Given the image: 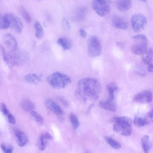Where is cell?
<instances>
[{"label": "cell", "instance_id": "6da1fadb", "mask_svg": "<svg viewBox=\"0 0 153 153\" xmlns=\"http://www.w3.org/2000/svg\"><path fill=\"white\" fill-rule=\"evenodd\" d=\"M101 90L100 84L97 80L88 78L78 81L75 93L78 97L84 102L95 101L98 98Z\"/></svg>", "mask_w": 153, "mask_h": 153}, {"label": "cell", "instance_id": "7a4b0ae2", "mask_svg": "<svg viewBox=\"0 0 153 153\" xmlns=\"http://www.w3.org/2000/svg\"><path fill=\"white\" fill-rule=\"evenodd\" d=\"M2 54L4 63L9 67L22 65L27 60L29 57L26 52L17 50V49L14 51H10L7 53L5 51Z\"/></svg>", "mask_w": 153, "mask_h": 153}, {"label": "cell", "instance_id": "3957f363", "mask_svg": "<svg viewBox=\"0 0 153 153\" xmlns=\"http://www.w3.org/2000/svg\"><path fill=\"white\" fill-rule=\"evenodd\" d=\"M112 120L114 123L113 129L115 131L125 136L131 135L132 128L131 118L125 116L115 117Z\"/></svg>", "mask_w": 153, "mask_h": 153}, {"label": "cell", "instance_id": "277c9868", "mask_svg": "<svg viewBox=\"0 0 153 153\" xmlns=\"http://www.w3.org/2000/svg\"><path fill=\"white\" fill-rule=\"evenodd\" d=\"M47 79L49 85L56 89L65 88L71 82V79L68 76L58 71L48 76Z\"/></svg>", "mask_w": 153, "mask_h": 153}, {"label": "cell", "instance_id": "5b68a950", "mask_svg": "<svg viewBox=\"0 0 153 153\" xmlns=\"http://www.w3.org/2000/svg\"><path fill=\"white\" fill-rule=\"evenodd\" d=\"M132 38L137 42L131 47V52L135 55H143L147 49L148 40L143 34H138L133 36Z\"/></svg>", "mask_w": 153, "mask_h": 153}, {"label": "cell", "instance_id": "8992f818", "mask_svg": "<svg viewBox=\"0 0 153 153\" xmlns=\"http://www.w3.org/2000/svg\"><path fill=\"white\" fill-rule=\"evenodd\" d=\"M88 50L89 56L91 58L100 55L102 51V46L99 39L95 36L89 37L88 41Z\"/></svg>", "mask_w": 153, "mask_h": 153}, {"label": "cell", "instance_id": "52a82bcc", "mask_svg": "<svg viewBox=\"0 0 153 153\" xmlns=\"http://www.w3.org/2000/svg\"><path fill=\"white\" fill-rule=\"evenodd\" d=\"M92 6L97 14L102 17L108 14L110 11L109 0H94Z\"/></svg>", "mask_w": 153, "mask_h": 153}, {"label": "cell", "instance_id": "ba28073f", "mask_svg": "<svg viewBox=\"0 0 153 153\" xmlns=\"http://www.w3.org/2000/svg\"><path fill=\"white\" fill-rule=\"evenodd\" d=\"M131 25L133 29L136 32H139L142 30L147 22L146 16L141 13L133 15L131 20Z\"/></svg>", "mask_w": 153, "mask_h": 153}, {"label": "cell", "instance_id": "9c48e42d", "mask_svg": "<svg viewBox=\"0 0 153 153\" xmlns=\"http://www.w3.org/2000/svg\"><path fill=\"white\" fill-rule=\"evenodd\" d=\"M4 16L11 27L18 33H21L23 29V25L20 19L16 15L11 13L5 14Z\"/></svg>", "mask_w": 153, "mask_h": 153}, {"label": "cell", "instance_id": "30bf717a", "mask_svg": "<svg viewBox=\"0 0 153 153\" xmlns=\"http://www.w3.org/2000/svg\"><path fill=\"white\" fill-rule=\"evenodd\" d=\"M44 105L48 110L56 115L61 121L64 120L63 117V111L60 107L54 101L51 99H46L44 102Z\"/></svg>", "mask_w": 153, "mask_h": 153}, {"label": "cell", "instance_id": "8fae6325", "mask_svg": "<svg viewBox=\"0 0 153 153\" xmlns=\"http://www.w3.org/2000/svg\"><path fill=\"white\" fill-rule=\"evenodd\" d=\"M134 101L141 103L151 102L152 100V94L149 90H145L136 94L134 97Z\"/></svg>", "mask_w": 153, "mask_h": 153}, {"label": "cell", "instance_id": "7c38bea8", "mask_svg": "<svg viewBox=\"0 0 153 153\" xmlns=\"http://www.w3.org/2000/svg\"><path fill=\"white\" fill-rule=\"evenodd\" d=\"M3 39L5 45L10 51H14L17 49V40L11 34H5L3 36Z\"/></svg>", "mask_w": 153, "mask_h": 153}, {"label": "cell", "instance_id": "4fadbf2b", "mask_svg": "<svg viewBox=\"0 0 153 153\" xmlns=\"http://www.w3.org/2000/svg\"><path fill=\"white\" fill-rule=\"evenodd\" d=\"M113 26L117 29L125 30L128 27V23L123 18L118 16L113 17L111 20Z\"/></svg>", "mask_w": 153, "mask_h": 153}, {"label": "cell", "instance_id": "5bb4252c", "mask_svg": "<svg viewBox=\"0 0 153 153\" xmlns=\"http://www.w3.org/2000/svg\"><path fill=\"white\" fill-rule=\"evenodd\" d=\"M53 137L49 133L45 132L39 137V148L42 151L44 150L47 147L48 140H51Z\"/></svg>", "mask_w": 153, "mask_h": 153}, {"label": "cell", "instance_id": "9a60e30c", "mask_svg": "<svg viewBox=\"0 0 153 153\" xmlns=\"http://www.w3.org/2000/svg\"><path fill=\"white\" fill-rule=\"evenodd\" d=\"M116 4L118 10L121 11L126 12L131 8V0H116Z\"/></svg>", "mask_w": 153, "mask_h": 153}, {"label": "cell", "instance_id": "2e32d148", "mask_svg": "<svg viewBox=\"0 0 153 153\" xmlns=\"http://www.w3.org/2000/svg\"><path fill=\"white\" fill-rule=\"evenodd\" d=\"M15 134L17 139V143L19 146L23 147L28 143V140L26 134L23 132L19 131H16Z\"/></svg>", "mask_w": 153, "mask_h": 153}, {"label": "cell", "instance_id": "e0dca14e", "mask_svg": "<svg viewBox=\"0 0 153 153\" xmlns=\"http://www.w3.org/2000/svg\"><path fill=\"white\" fill-rule=\"evenodd\" d=\"M99 105L102 109L113 112L117 110V107L113 101H110L107 100L100 101L99 102Z\"/></svg>", "mask_w": 153, "mask_h": 153}, {"label": "cell", "instance_id": "ac0fdd59", "mask_svg": "<svg viewBox=\"0 0 153 153\" xmlns=\"http://www.w3.org/2000/svg\"><path fill=\"white\" fill-rule=\"evenodd\" d=\"M106 88L108 93V97L107 100L113 101L114 99V93L118 89L117 85L114 83H111L107 85Z\"/></svg>", "mask_w": 153, "mask_h": 153}, {"label": "cell", "instance_id": "d6986e66", "mask_svg": "<svg viewBox=\"0 0 153 153\" xmlns=\"http://www.w3.org/2000/svg\"><path fill=\"white\" fill-rule=\"evenodd\" d=\"M142 148L146 153L149 152L152 147V144L150 141L149 137L148 135L143 136L141 139Z\"/></svg>", "mask_w": 153, "mask_h": 153}, {"label": "cell", "instance_id": "ffe728a7", "mask_svg": "<svg viewBox=\"0 0 153 153\" xmlns=\"http://www.w3.org/2000/svg\"><path fill=\"white\" fill-rule=\"evenodd\" d=\"M142 55V59L145 64L149 65L152 63L153 59V49L152 48L147 49Z\"/></svg>", "mask_w": 153, "mask_h": 153}, {"label": "cell", "instance_id": "44dd1931", "mask_svg": "<svg viewBox=\"0 0 153 153\" xmlns=\"http://www.w3.org/2000/svg\"><path fill=\"white\" fill-rule=\"evenodd\" d=\"M25 79L28 83L34 84H36L41 80L40 77L34 73H29L26 75L25 77Z\"/></svg>", "mask_w": 153, "mask_h": 153}, {"label": "cell", "instance_id": "7402d4cb", "mask_svg": "<svg viewBox=\"0 0 153 153\" xmlns=\"http://www.w3.org/2000/svg\"><path fill=\"white\" fill-rule=\"evenodd\" d=\"M57 42L65 50L70 49L72 45L70 40L65 37H61L59 38Z\"/></svg>", "mask_w": 153, "mask_h": 153}, {"label": "cell", "instance_id": "603a6c76", "mask_svg": "<svg viewBox=\"0 0 153 153\" xmlns=\"http://www.w3.org/2000/svg\"><path fill=\"white\" fill-rule=\"evenodd\" d=\"M21 105L23 109L27 112H31L35 107L33 103L27 99L23 100L21 103Z\"/></svg>", "mask_w": 153, "mask_h": 153}, {"label": "cell", "instance_id": "cb8c5ba5", "mask_svg": "<svg viewBox=\"0 0 153 153\" xmlns=\"http://www.w3.org/2000/svg\"><path fill=\"white\" fill-rule=\"evenodd\" d=\"M86 12V9L85 7H82L78 9L75 14V19L79 21L83 20L85 17Z\"/></svg>", "mask_w": 153, "mask_h": 153}, {"label": "cell", "instance_id": "d4e9b609", "mask_svg": "<svg viewBox=\"0 0 153 153\" xmlns=\"http://www.w3.org/2000/svg\"><path fill=\"white\" fill-rule=\"evenodd\" d=\"M104 138L107 143L113 149H118L121 148L120 143L112 137L106 136Z\"/></svg>", "mask_w": 153, "mask_h": 153}, {"label": "cell", "instance_id": "484cf974", "mask_svg": "<svg viewBox=\"0 0 153 153\" xmlns=\"http://www.w3.org/2000/svg\"><path fill=\"white\" fill-rule=\"evenodd\" d=\"M149 121L147 119L140 117H135L134 120V125L138 127H143L149 123Z\"/></svg>", "mask_w": 153, "mask_h": 153}, {"label": "cell", "instance_id": "4316f807", "mask_svg": "<svg viewBox=\"0 0 153 153\" xmlns=\"http://www.w3.org/2000/svg\"><path fill=\"white\" fill-rule=\"evenodd\" d=\"M34 25L36 38L38 39H41L44 35V30L41 25L39 22L37 21L35 23Z\"/></svg>", "mask_w": 153, "mask_h": 153}, {"label": "cell", "instance_id": "83f0119b", "mask_svg": "<svg viewBox=\"0 0 153 153\" xmlns=\"http://www.w3.org/2000/svg\"><path fill=\"white\" fill-rule=\"evenodd\" d=\"M30 117L39 124L42 125L43 124V118L39 113L32 111L30 112Z\"/></svg>", "mask_w": 153, "mask_h": 153}, {"label": "cell", "instance_id": "f1b7e54d", "mask_svg": "<svg viewBox=\"0 0 153 153\" xmlns=\"http://www.w3.org/2000/svg\"><path fill=\"white\" fill-rule=\"evenodd\" d=\"M70 121L74 129H76L79 127L80 123L77 117L73 113H71L69 116Z\"/></svg>", "mask_w": 153, "mask_h": 153}, {"label": "cell", "instance_id": "f546056e", "mask_svg": "<svg viewBox=\"0 0 153 153\" xmlns=\"http://www.w3.org/2000/svg\"><path fill=\"white\" fill-rule=\"evenodd\" d=\"M20 12L24 19L28 23L31 22V18L25 8L22 6L20 9Z\"/></svg>", "mask_w": 153, "mask_h": 153}, {"label": "cell", "instance_id": "4dcf8cb0", "mask_svg": "<svg viewBox=\"0 0 153 153\" xmlns=\"http://www.w3.org/2000/svg\"><path fill=\"white\" fill-rule=\"evenodd\" d=\"M9 27V23L4 15L0 14V29H6Z\"/></svg>", "mask_w": 153, "mask_h": 153}, {"label": "cell", "instance_id": "1f68e13d", "mask_svg": "<svg viewBox=\"0 0 153 153\" xmlns=\"http://www.w3.org/2000/svg\"><path fill=\"white\" fill-rule=\"evenodd\" d=\"M0 147L2 150L5 153H12L13 150L12 146L8 143H2L1 144Z\"/></svg>", "mask_w": 153, "mask_h": 153}, {"label": "cell", "instance_id": "d6a6232c", "mask_svg": "<svg viewBox=\"0 0 153 153\" xmlns=\"http://www.w3.org/2000/svg\"><path fill=\"white\" fill-rule=\"evenodd\" d=\"M62 25L63 29L67 31L70 30L71 27L69 22L66 18H63L62 20Z\"/></svg>", "mask_w": 153, "mask_h": 153}, {"label": "cell", "instance_id": "836d02e7", "mask_svg": "<svg viewBox=\"0 0 153 153\" xmlns=\"http://www.w3.org/2000/svg\"><path fill=\"white\" fill-rule=\"evenodd\" d=\"M0 109L1 112L5 115L7 116L8 113L9 112L7 108L5 105L3 103H1L0 104Z\"/></svg>", "mask_w": 153, "mask_h": 153}, {"label": "cell", "instance_id": "e575fe53", "mask_svg": "<svg viewBox=\"0 0 153 153\" xmlns=\"http://www.w3.org/2000/svg\"><path fill=\"white\" fill-rule=\"evenodd\" d=\"M7 119L8 122L10 124L13 125L15 123L16 121L14 117L9 112L7 115Z\"/></svg>", "mask_w": 153, "mask_h": 153}, {"label": "cell", "instance_id": "d590c367", "mask_svg": "<svg viewBox=\"0 0 153 153\" xmlns=\"http://www.w3.org/2000/svg\"><path fill=\"white\" fill-rule=\"evenodd\" d=\"M59 100L60 102L65 107H68L69 105V103L65 99L62 97L59 98Z\"/></svg>", "mask_w": 153, "mask_h": 153}, {"label": "cell", "instance_id": "8d00e7d4", "mask_svg": "<svg viewBox=\"0 0 153 153\" xmlns=\"http://www.w3.org/2000/svg\"><path fill=\"white\" fill-rule=\"evenodd\" d=\"M79 33L82 38H85L87 36V33L83 29L81 28L79 30Z\"/></svg>", "mask_w": 153, "mask_h": 153}, {"label": "cell", "instance_id": "74e56055", "mask_svg": "<svg viewBox=\"0 0 153 153\" xmlns=\"http://www.w3.org/2000/svg\"><path fill=\"white\" fill-rule=\"evenodd\" d=\"M153 68L152 63H151L149 64L147 69L148 71L152 73L153 71Z\"/></svg>", "mask_w": 153, "mask_h": 153}, {"label": "cell", "instance_id": "f35d334b", "mask_svg": "<svg viewBox=\"0 0 153 153\" xmlns=\"http://www.w3.org/2000/svg\"><path fill=\"white\" fill-rule=\"evenodd\" d=\"M148 117L152 122L153 121V110H152L148 113Z\"/></svg>", "mask_w": 153, "mask_h": 153}, {"label": "cell", "instance_id": "ab89813d", "mask_svg": "<svg viewBox=\"0 0 153 153\" xmlns=\"http://www.w3.org/2000/svg\"><path fill=\"white\" fill-rule=\"evenodd\" d=\"M94 106V104H91L90 105V106H89V107L88 108V112Z\"/></svg>", "mask_w": 153, "mask_h": 153}, {"label": "cell", "instance_id": "60d3db41", "mask_svg": "<svg viewBox=\"0 0 153 153\" xmlns=\"http://www.w3.org/2000/svg\"><path fill=\"white\" fill-rule=\"evenodd\" d=\"M141 0V1H144V2H146V0Z\"/></svg>", "mask_w": 153, "mask_h": 153}, {"label": "cell", "instance_id": "b9f144b4", "mask_svg": "<svg viewBox=\"0 0 153 153\" xmlns=\"http://www.w3.org/2000/svg\"><path fill=\"white\" fill-rule=\"evenodd\" d=\"M38 0V1H41V0Z\"/></svg>", "mask_w": 153, "mask_h": 153}]
</instances>
